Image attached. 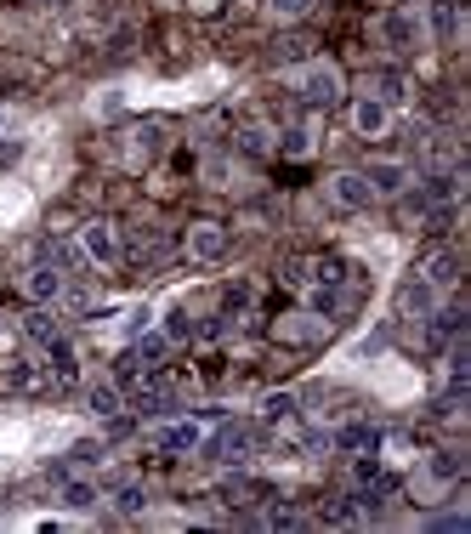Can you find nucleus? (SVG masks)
Wrapping results in <instances>:
<instances>
[{"label": "nucleus", "mask_w": 471, "mask_h": 534, "mask_svg": "<svg viewBox=\"0 0 471 534\" xmlns=\"http://www.w3.org/2000/svg\"><path fill=\"white\" fill-rule=\"evenodd\" d=\"M290 91H301V103L330 108V103H341L347 80H341V69H335L330 57H318V63H301V69L290 74Z\"/></svg>", "instance_id": "1"}, {"label": "nucleus", "mask_w": 471, "mask_h": 534, "mask_svg": "<svg viewBox=\"0 0 471 534\" xmlns=\"http://www.w3.org/2000/svg\"><path fill=\"white\" fill-rule=\"evenodd\" d=\"M381 40L392 46V52H420V46H432L426 18H420L415 6H392V12L381 18Z\"/></svg>", "instance_id": "2"}, {"label": "nucleus", "mask_w": 471, "mask_h": 534, "mask_svg": "<svg viewBox=\"0 0 471 534\" xmlns=\"http://www.w3.org/2000/svg\"><path fill=\"white\" fill-rule=\"evenodd\" d=\"M80 250H86V262H97V267H114L120 262V233H114V222H86L80 228Z\"/></svg>", "instance_id": "3"}, {"label": "nucleus", "mask_w": 471, "mask_h": 534, "mask_svg": "<svg viewBox=\"0 0 471 534\" xmlns=\"http://www.w3.org/2000/svg\"><path fill=\"white\" fill-rule=\"evenodd\" d=\"M460 472H466L460 455H426V466L415 472V489L420 495H443L449 483H460Z\"/></svg>", "instance_id": "4"}, {"label": "nucleus", "mask_w": 471, "mask_h": 534, "mask_svg": "<svg viewBox=\"0 0 471 534\" xmlns=\"http://www.w3.org/2000/svg\"><path fill=\"white\" fill-rule=\"evenodd\" d=\"M364 182H369V194H375V199H398L403 188L415 182V171H409L403 160H375V165L364 171Z\"/></svg>", "instance_id": "5"}, {"label": "nucleus", "mask_w": 471, "mask_h": 534, "mask_svg": "<svg viewBox=\"0 0 471 534\" xmlns=\"http://www.w3.org/2000/svg\"><path fill=\"white\" fill-rule=\"evenodd\" d=\"M165 154V125H131L125 131V165H148V160H159Z\"/></svg>", "instance_id": "6"}, {"label": "nucleus", "mask_w": 471, "mask_h": 534, "mask_svg": "<svg viewBox=\"0 0 471 534\" xmlns=\"http://www.w3.org/2000/svg\"><path fill=\"white\" fill-rule=\"evenodd\" d=\"M330 199L341 205V211H369V205H375L364 171H335V177H330Z\"/></svg>", "instance_id": "7"}, {"label": "nucleus", "mask_w": 471, "mask_h": 534, "mask_svg": "<svg viewBox=\"0 0 471 534\" xmlns=\"http://www.w3.org/2000/svg\"><path fill=\"white\" fill-rule=\"evenodd\" d=\"M188 256L193 262H222L227 256V228L222 222H193L188 228Z\"/></svg>", "instance_id": "8"}, {"label": "nucleus", "mask_w": 471, "mask_h": 534, "mask_svg": "<svg viewBox=\"0 0 471 534\" xmlns=\"http://www.w3.org/2000/svg\"><path fill=\"white\" fill-rule=\"evenodd\" d=\"M23 296L52 307L57 296H63V267H57V262H35L29 273H23Z\"/></svg>", "instance_id": "9"}, {"label": "nucleus", "mask_w": 471, "mask_h": 534, "mask_svg": "<svg viewBox=\"0 0 471 534\" xmlns=\"http://www.w3.org/2000/svg\"><path fill=\"white\" fill-rule=\"evenodd\" d=\"M352 131H358V137H386V131H392V108H386L381 97H358V103H352Z\"/></svg>", "instance_id": "10"}, {"label": "nucleus", "mask_w": 471, "mask_h": 534, "mask_svg": "<svg viewBox=\"0 0 471 534\" xmlns=\"http://www.w3.org/2000/svg\"><path fill=\"white\" fill-rule=\"evenodd\" d=\"M426 18V35L432 40H460V29H466V18H460V0H432V12H420Z\"/></svg>", "instance_id": "11"}, {"label": "nucleus", "mask_w": 471, "mask_h": 534, "mask_svg": "<svg viewBox=\"0 0 471 534\" xmlns=\"http://www.w3.org/2000/svg\"><path fill=\"white\" fill-rule=\"evenodd\" d=\"M437 296H443L437 285H426V279H409V285L398 290V313H403V319H432V313H437Z\"/></svg>", "instance_id": "12"}, {"label": "nucleus", "mask_w": 471, "mask_h": 534, "mask_svg": "<svg viewBox=\"0 0 471 534\" xmlns=\"http://www.w3.org/2000/svg\"><path fill=\"white\" fill-rule=\"evenodd\" d=\"M420 279H426V285H437V290H454L460 285V250H432V256H426V262H420Z\"/></svg>", "instance_id": "13"}, {"label": "nucleus", "mask_w": 471, "mask_h": 534, "mask_svg": "<svg viewBox=\"0 0 471 534\" xmlns=\"http://www.w3.org/2000/svg\"><path fill=\"white\" fill-rule=\"evenodd\" d=\"M154 444L165 449V455H188V449L205 444V432H199V421H176V427H159Z\"/></svg>", "instance_id": "14"}, {"label": "nucleus", "mask_w": 471, "mask_h": 534, "mask_svg": "<svg viewBox=\"0 0 471 534\" xmlns=\"http://www.w3.org/2000/svg\"><path fill=\"white\" fill-rule=\"evenodd\" d=\"M165 353H171V336H165V330H148V336H142L137 347H131V353H125V375H131V370H148V364H159Z\"/></svg>", "instance_id": "15"}, {"label": "nucleus", "mask_w": 471, "mask_h": 534, "mask_svg": "<svg viewBox=\"0 0 471 534\" xmlns=\"http://www.w3.org/2000/svg\"><path fill=\"white\" fill-rule=\"evenodd\" d=\"M23 336L46 347V341H57V336H63V324H57V313H52L46 302H35V313H23Z\"/></svg>", "instance_id": "16"}, {"label": "nucleus", "mask_w": 471, "mask_h": 534, "mask_svg": "<svg viewBox=\"0 0 471 534\" xmlns=\"http://www.w3.org/2000/svg\"><path fill=\"white\" fill-rule=\"evenodd\" d=\"M352 483H358V489H381L386 483V466H381L375 449H358V455H352Z\"/></svg>", "instance_id": "17"}, {"label": "nucleus", "mask_w": 471, "mask_h": 534, "mask_svg": "<svg viewBox=\"0 0 471 534\" xmlns=\"http://www.w3.org/2000/svg\"><path fill=\"white\" fill-rule=\"evenodd\" d=\"M46 364H52V375L57 381H74L80 375V353H74L69 341L57 336V341H46Z\"/></svg>", "instance_id": "18"}, {"label": "nucleus", "mask_w": 471, "mask_h": 534, "mask_svg": "<svg viewBox=\"0 0 471 534\" xmlns=\"http://www.w3.org/2000/svg\"><path fill=\"white\" fill-rule=\"evenodd\" d=\"M245 449H250L245 427H222L216 438H210V455H222V461H245Z\"/></svg>", "instance_id": "19"}, {"label": "nucleus", "mask_w": 471, "mask_h": 534, "mask_svg": "<svg viewBox=\"0 0 471 534\" xmlns=\"http://www.w3.org/2000/svg\"><path fill=\"white\" fill-rule=\"evenodd\" d=\"M86 404H91V415H103V421H108V415H120V410H125V392L114 387V381H97Z\"/></svg>", "instance_id": "20"}, {"label": "nucleus", "mask_w": 471, "mask_h": 534, "mask_svg": "<svg viewBox=\"0 0 471 534\" xmlns=\"http://www.w3.org/2000/svg\"><path fill=\"white\" fill-rule=\"evenodd\" d=\"M369 97H381L386 108H398L403 97H409V80H403L398 69H381V74H375V91H369Z\"/></svg>", "instance_id": "21"}, {"label": "nucleus", "mask_w": 471, "mask_h": 534, "mask_svg": "<svg viewBox=\"0 0 471 534\" xmlns=\"http://www.w3.org/2000/svg\"><path fill=\"white\" fill-rule=\"evenodd\" d=\"M335 449H341V455H358V449H381V432H375V427H341V432H335Z\"/></svg>", "instance_id": "22"}, {"label": "nucleus", "mask_w": 471, "mask_h": 534, "mask_svg": "<svg viewBox=\"0 0 471 534\" xmlns=\"http://www.w3.org/2000/svg\"><path fill=\"white\" fill-rule=\"evenodd\" d=\"M279 154H290V160H307L313 154V125H290L279 137Z\"/></svg>", "instance_id": "23"}, {"label": "nucleus", "mask_w": 471, "mask_h": 534, "mask_svg": "<svg viewBox=\"0 0 471 534\" xmlns=\"http://www.w3.org/2000/svg\"><path fill=\"white\" fill-rule=\"evenodd\" d=\"M35 381H40V370L29 364V358H12V364H6V387L12 392H29Z\"/></svg>", "instance_id": "24"}, {"label": "nucleus", "mask_w": 471, "mask_h": 534, "mask_svg": "<svg viewBox=\"0 0 471 534\" xmlns=\"http://www.w3.org/2000/svg\"><path fill=\"white\" fill-rule=\"evenodd\" d=\"M63 506H74V512H86V506H97V489H91L86 478H69V483H63Z\"/></svg>", "instance_id": "25"}, {"label": "nucleus", "mask_w": 471, "mask_h": 534, "mask_svg": "<svg viewBox=\"0 0 471 534\" xmlns=\"http://www.w3.org/2000/svg\"><path fill=\"white\" fill-rule=\"evenodd\" d=\"M290 415H296V398H290V392H273V398L262 404V421H273V427L290 421Z\"/></svg>", "instance_id": "26"}, {"label": "nucleus", "mask_w": 471, "mask_h": 534, "mask_svg": "<svg viewBox=\"0 0 471 534\" xmlns=\"http://www.w3.org/2000/svg\"><path fill=\"white\" fill-rule=\"evenodd\" d=\"M114 506H120V512H125V517H137V512H142V506H148V489H142V483H125L120 495H114Z\"/></svg>", "instance_id": "27"}, {"label": "nucleus", "mask_w": 471, "mask_h": 534, "mask_svg": "<svg viewBox=\"0 0 471 534\" xmlns=\"http://www.w3.org/2000/svg\"><path fill=\"white\" fill-rule=\"evenodd\" d=\"M165 336H171V341H188V336H193L188 307H171V313H165Z\"/></svg>", "instance_id": "28"}, {"label": "nucleus", "mask_w": 471, "mask_h": 534, "mask_svg": "<svg viewBox=\"0 0 471 534\" xmlns=\"http://www.w3.org/2000/svg\"><path fill=\"white\" fill-rule=\"evenodd\" d=\"M256 495H267L262 483H250V478H239V483H227V500H233V506H250V500Z\"/></svg>", "instance_id": "29"}, {"label": "nucleus", "mask_w": 471, "mask_h": 534, "mask_svg": "<svg viewBox=\"0 0 471 534\" xmlns=\"http://www.w3.org/2000/svg\"><path fill=\"white\" fill-rule=\"evenodd\" d=\"M437 319V336H460V330H466V313H460V307H449V313H432Z\"/></svg>", "instance_id": "30"}, {"label": "nucleus", "mask_w": 471, "mask_h": 534, "mask_svg": "<svg viewBox=\"0 0 471 534\" xmlns=\"http://www.w3.org/2000/svg\"><path fill=\"white\" fill-rule=\"evenodd\" d=\"M273 6V18H307L313 12V0H267Z\"/></svg>", "instance_id": "31"}, {"label": "nucleus", "mask_w": 471, "mask_h": 534, "mask_svg": "<svg viewBox=\"0 0 471 534\" xmlns=\"http://www.w3.org/2000/svg\"><path fill=\"white\" fill-rule=\"evenodd\" d=\"M301 517H296V506H273V512H267V529H296Z\"/></svg>", "instance_id": "32"}, {"label": "nucleus", "mask_w": 471, "mask_h": 534, "mask_svg": "<svg viewBox=\"0 0 471 534\" xmlns=\"http://www.w3.org/2000/svg\"><path fill=\"white\" fill-rule=\"evenodd\" d=\"M239 148H250V154H262V148H267V131H262V125H250L245 137H239Z\"/></svg>", "instance_id": "33"}, {"label": "nucleus", "mask_w": 471, "mask_h": 534, "mask_svg": "<svg viewBox=\"0 0 471 534\" xmlns=\"http://www.w3.org/2000/svg\"><path fill=\"white\" fill-rule=\"evenodd\" d=\"M432 529H466V512H443V517H432Z\"/></svg>", "instance_id": "34"}, {"label": "nucleus", "mask_w": 471, "mask_h": 534, "mask_svg": "<svg viewBox=\"0 0 471 534\" xmlns=\"http://www.w3.org/2000/svg\"><path fill=\"white\" fill-rule=\"evenodd\" d=\"M0 131H6V108H0Z\"/></svg>", "instance_id": "35"}, {"label": "nucleus", "mask_w": 471, "mask_h": 534, "mask_svg": "<svg viewBox=\"0 0 471 534\" xmlns=\"http://www.w3.org/2000/svg\"><path fill=\"white\" fill-rule=\"evenodd\" d=\"M0 336H6V319H0Z\"/></svg>", "instance_id": "36"}]
</instances>
